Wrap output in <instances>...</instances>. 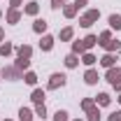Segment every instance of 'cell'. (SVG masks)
<instances>
[{"instance_id":"6da1fadb","label":"cell","mask_w":121,"mask_h":121,"mask_svg":"<svg viewBox=\"0 0 121 121\" xmlns=\"http://www.w3.org/2000/svg\"><path fill=\"white\" fill-rule=\"evenodd\" d=\"M93 44H98V37H95V35H86L82 42H75V44H72V51H75V54H82V51H89Z\"/></svg>"},{"instance_id":"7a4b0ae2","label":"cell","mask_w":121,"mask_h":121,"mask_svg":"<svg viewBox=\"0 0 121 121\" xmlns=\"http://www.w3.org/2000/svg\"><path fill=\"white\" fill-rule=\"evenodd\" d=\"M98 16H100V12H98V9H89L86 14L79 19V26H82V28H89L93 21H98Z\"/></svg>"},{"instance_id":"3957f363","label":"cell","mask_w":121,"mask_h":121,"mask_svg":"<svg viewBox=\"0 0 121 121\" xmlns=\"http://www.w3.org/2000/svg\"><path fill=\"white\" fill-rule=\"evenodd\" d=\"M63 84H65V75H58V72H56V75L49 77V89H58Z\"/></svg>"},{"instance_id":"277c9868","label":"cell","mask_w":121,"mask_h":121,"mask_svg":"<svg viewBox=\"0 0 121 121\" xmlns=\"http://www.w3.org/2000/svg\"><path fill=\"white\" fill-rule=\"evenodd\" d=\"M2 77H7V79H23V77H21V70H19V68H5V72H2Z\"/></svg>"},{"instance_id":"5b68a950","label":"cell","mask_w":121,"mask_h":121,"mask_svg":"<svg viewBox=\"0 0 121 121\" xmlns=\"http://www.w3.org/2000/svg\"><path fill=\"white\" fill-rule=\"evenodd\" d=\"M16 54H19V58H28V60H30V54H33V49H30L28 44H21L19 49H16Z\"/></svg>"},{"instance_id":"8992f818","label":"cell","mask_w":121,"mask_h":121,"mask_svg":"<svg viewBox=\"0 0 121 121\" xmlns=\"http://www.w3.org/2000/svg\"><path fill=\"white\" fill-rule=\"evenodd\" d=\"M114 56H112V54H105V56H103V58H100V65H103V68H107V70H109V68H114Z\"/></svg>"},{"instance_id":"52a82bcc","label":"cell","mask_w":121,"mask_h":121,"mask_svg":"<svg viewBox=\"0 0 121 121\" xmlns=\"http://www.w3.org/2000/svg\"><path fill=\"white\" fill-rule=\"evenodd\" d=\"M30 100L37 103V105H42V103H44V91H42V89H35V91H33V95H30Z\"/></svg>"},{"instance_id":"ba28073f","label":"cell","mask_w":121,"mask_h":121,"mask_svg":"<svg viewBox=\"0 0 121 121\" xmlns=\"http://www.w3.org/2000/svg\"><path fill=\"white\" fill-rule=\"evenodd\" d=\"M19 19H21L19 9H16V7H12V9L7 12V21H9V23H19Z\"/></svg>"},{"instance_id":"9c48e42d","label":"cell","mask_w":121,"mask_h":121,"mask_svg":"<svg viewBox=\"0 0 121 121\" xmlns=\"http://www.w3.org/2000/svg\"><path fill=\"white\" fill-rule=\"evenodd\" d=\"M19 119L21 121H33V112H30L28 107H21L19 109Z\"/></svg>"},{"instance_id":"30bf717a","label":"cell","mask_w":121,"mask_h":121,"mask_svg":"<svg viewBox=\"0 0 121 121\" xmlns=\"http://www.w3.org/2000/svg\"><path fill=\"white\" fill-rule=\"evenodd\" d=\"M23 12H26V14H30V16H35L37 12H40V5H37V2H28Z\"/></svg>"},{"instance_id":"8fae6325","label":"cell","mask_w":121,"mask_h":121,"mask_svg":"<svg viewBox=\"0 0 121 121\" xmlns=\"http://www.w3.org/2000/svg\"><path fill=\"white\" fill-rule=\"evenodd\" d=\"M95 103H98V105H100V107H107V105H109V103H112V98H109L107 93H100V95L95 98Z\"/></svg>"},{"instance_id":"7c38bea8","label":"cell","mask_w":121,"mask_h":121,"mask_svg":"<svg viewBox=\"0 0 121 121\" xmlns=\"http://www.w3.org/2000/svg\"><path fill=\"white\" fill-rule=\"evenodd\" d=\"M33 30H35V33H44L47 30V21L44 19H37V21L33 23Z\"/></svg>"},{"instance_id":"4fadbf2b","label":"cell","mask_w":121,"mask_h":121,"mask_svg":"<svg viewBox=\"0 0 121 121\" xmlns=\"http://www.w3.org/2000/svg\"><path fill=\"white\" fill-rule=\"evenodd\" d=\"M77 63H79L77 54H68V56H65V65H68V68H77Z\"/></svg>"},{"instance_id":"5bb4252c","label":"cell","mask_w":121,"mask_h":121,"mask_svg":"<svg viewBox=\"0 0 121 121\" xmlns=\"http://www.w3.org/2000/svg\"><path fill=\"white\" fill-rule=\"evenodd\" d=\"M84 79H86V84H95V82H98V72H95V70H86Z\"/></svg>"},{"instance_id":"9a60e30c","label":"cell","mask_w":121,"mask_h":121,"mask_svg":"<svg viewBox=\"0 0 121 121\" xmlns=\"http://www.w3.org/2000/svg\"><path fill=\"white\" fill-rule=\"evenodd\" d=\"M40 47H42L44 51H49V49L54 47V37H49V35H44V37H42V42H40Z\"/></svg>"},{"instance_id":"2e32d148","label":"cell","mask_w":121,"mask_h":121,"mask_svg":"<svg viewBox=\"0 0 121 121\" xmlns=\"http://www.w3.org/2000/svg\"><path fill=\"white\" fill-rule=\"evenodd\" d=\"M109 26L117 28V30H121V16L119 14H112V16H109Z\"/></svg>"},{"instance_id":"e0dca14e","label":"cell","mask_w":121,"mask_h":121,"mask_svg":"<svg viewBox=\"0 0 121 121\" xmlns=\"http://www.w3.org/2000/svg\"><path fill=\"white\" fill-rule=\"evenodd\" d=\"M12 51H14V47L9 44V42H2V44H0V54H2V56H9Z\"/></svg>"},{"instance_id":"ac0fdd59","label":"cell","mask_w":121,"mask_h":121,"mask_svg":"<svg viewBox=\"0 0 121 121\" xmlns=\"http://www.w3.org/2000/svg\"><path fill=\"white\" fill-rule=\"evenodd\" d=\"M23 82H26V84H30V86H35V84H37L35 72H26V75H23Z\"/></svg>"},{"instance_id":"d6986e66","label":"cell","mask_w":121,"mask_h":121,"mask_svg":"<svg viewBox=\"0 0 121 121\" xmlns=\"http://www.w3.org/2000/svg\"><path fill=\"white\" fill-rule=\"evenodd\" d=\"M103 47H105L107 51H114V49L119 51V49H121V44H119V42H117V40H109V42H105V44H103Z\"/></svg>"},{"instance_id":"ffe728a7","label":"cell","mask_w":121,"mask_h":121,"mask_svg":"<svg viewBox=\"0 0 121 121\" xmlns=\"http://www.w3.org/2000/svg\"><path fill=\"white\" fill-rule=\"evenodd\" d=\"M63 14L68 16V19H72V16L77 14V7H75V5H68V7H65V9H63Z\"/></svg>"},{"instance_id":"44dd1931","label":"cell","mask_w":121,"mask_h":121,"mask_svg":"<svg viewBox=\"0 0 121 121\" xmlns=\"http://www.w3.org/2000/svg\"><path fill=\"white\" fill-rule=\"evenodd\" d=\"M54 121H68V112H65V109H58V112L54 114Z\"/></svg>"},{"instance_id":"7402d4cb","label":"cell","mask_w":121,"mask_h":121,"mask_svg":"<svg viewBox=\"0 0 121 121\" xmlns=\"http://www.w3.org/2000/svg\"><path fill=\"white\" fill-rule=\"evenodd\" d=\"M95 56H93V54H84V58H82V63H84V65H93V63H95Z\"/></svg>"},{"instance_id":"603a6c76","label":"cell","mask_w":121,"mask_h":121,"mask_svg":"<svg viewBox=\"0 0 121 121\" xmlns=\"http://www.w3.org/2000/svg\"><path fill=\"white\" fill-rule=\"evenodd\" d=\"M14 65H16V68H19V70H26V68H28V65H30V60H28V58H19V60H16V63H14Z\"/></svg>"},{"instance_id":"cb8c5ba5","label":"cell","mask_w":121,"mask_h":121,"mask_svg":"<svg viewBox=\"0 0 121 121\" xmlns=\"http://www.w3.org/2000/svg\"><path fill=\"white\" fill-rule=\"evenodd\" d=\"M89 121H100V112L93 107V109H89Z\"/></svg>"},{"instance_id":"d4e9b609","label":"cell","mask_w":121,"mask_h":121,"mask_svg":"<svg viewBox=\"0 0 121 121\" xmlns=\"http://www.w3.org/2000/svg\"><path fill=\"white\" fill-rule=\"evenodd\" d=\"M109 40H112V33H109V30H105V33L100 35V40H98V44H105V42H109Z\"/></svg>"},{"instance_id":"484cf974","label":"cell","mask_w":121,"mask_h":121,"mask_svg":"<svg viewBox=\"0 0 121 121\" xmlns=\"http://www.w3.org/2000/svg\"><path fill=\"white\" fill-rule=\"evenodd\" d=\"M82 109H84V112H89V109H93V100H91V98H86V100H82Z\"/></svg>"},{"instance_id":"4316f807","label":"cell","mask_w":121,"mask_h":121,"mask_svg":"<svg viewBox=\"0 0 121 121\" xmlns=\"http://www.w3.org/2000/svg\"><path fill=\"white\" fill-rule=\"evenodd\" d=\"M72 37V28H63L60 30V40H70Z\"/></svg>"},{"instance_id":"83f0119b","label":"cell","mask_w":121,"mask_h":121,"mask_svg":"<svg viewBox=\"0 0 121 121\" xmlns=\"http://www.w3.org/2000/svg\"><path fill=\"white\" fill-rule=\"evenodd\" d=\"M107 121H121V109H117V112H112Z\"/></svg>"},{"instance_id":"f1b7e54d","label":"cell","mask_w":121,"mask_h":121,"mask_svg":"<svg viewBox=\"0 0 121 121\" xmlns=\"http://www.w3.org/2000/svg\"><path fill=\"white\" fill-rule=\"evenodd\" d=\"M35 112H37V117H47V107H44V103H42V105H37V109H35Z\"/></svg>"},{"instance_id":"f546056e","label":"cell","mask_w":121,"mask_h":121,"mask_svg":"<svg viewBox=\"0 0 121 121\" xmlns=\"http://www.w3.org/2000/svg\"><path fill=\"white\" fill-rule=\"evenodd\" d=\"M63 5H65V0H51V7H54V9H58Z\"/></svg>"},{"instance_id":"4dcf8cb0","label":"cell","mask_w":121,"mask_h":121,"mask_svg":"<svg viewBox=\"0 0 121 121\" xmlns=\"http://www.w3.org/2000/svg\"><path fill=\"white\" fill-rule=\"evenodd\" d=\"M112 86H114L117 91H121V77H119V79H114V82H112Z\"/></svg>"},{"instance_id":"1f68e13d","label":"cell","mask_w":121,"mask_h":121,"mask_svg":"<svg viewBox=\"0 0 121 121\" xmlns=\"http://www.w3.org/2000/svg\"><path fill=\"white\" fill-rule=\"evenodd\" d=\"M84 5H86V0H75V7H77V9H79V7H84Z\"/></svg>"},{"instance_id":"d6a6232c","label":"cell","mask_w":121,"mask_h":121,"mask_svg":"<svg viewBox=\"0 0 121 121\" xmlns=\"http://www.w3.org/2000/svg\"><path fill=\"white\" fill-rule=\"evenodd\" d=\"M21 5V0H12V7H19Z\"/></svg>"},{"instance_id":"836d02e7","label":"cell","mask_w":121,"mask_h":121,"mask_svg":"<svg viewBox=\"0 0 121 121\" xmlns=\"http://www.w3.org/2000/svg\"><path fill=\"white\" fill-rule=\"evenodd\" d=\"M2 37H5V33H2V28H0V42H2Z\"/></svg>"},{"instance_id":"e575fe53","label":"cell","mask_w":121,"mask_h":121,"mask_svg":"<svg viewBox=\"0 0 121 121\" xmlns=\"http://www.w3.org/2000/svg\"><path fill=\"white\" fill-rule=\"evenodd\" d=\"M119 103H121V95H119Z\"/></svg>"},{"instance_id":"d590c367","label":"cell","mask_w":121,"mask_h":121,"mask_svg":"<svg viewBox=\"0 0 121 121\" xmlns=\"http://www.w3.org/2000/svg\"><path fill=\"white\" fill-rule=\"evenodd\" d=\"M5 121H9V119H5Z\"/></svg>"},{"instance_id":"8d00e7d4","label":"cell","mask_w":121,"mask_h":121,"mask_svg":"<svg viewBox=\"0 0 121 121\" xmlns=\"http://www.w3.org/2000/svg\"><path fill=\"white\" fill-rule=\"evenodd\" d=\"M77 121H82V119H77Z\"/></svg>"}]
</instances>
